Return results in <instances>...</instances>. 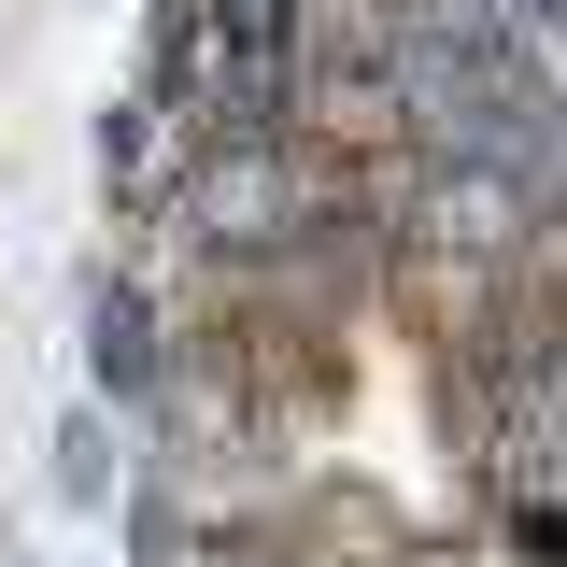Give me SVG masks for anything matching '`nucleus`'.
<instances>
[{"mask_svg":"<svg viewBox=\"0 0 567 567\" xmlns=\"http://www.w3.org/2000/svg\"><path fill=\"white\" fill-rule=\"evenodd\" d=\"M156 71L199 100V128H213V142L298 128V43H241V29H213L199 0H156Z\"/></svg>","mask_w":567,"mask_h":567,"instance_id":"nucleus-1","label":"nucleus"},{"mask_svg":"<svg viewBox=\"0 0 567 567\" xmlns=\"http://www.w3.org/2000/svg\"><path fill=\"white\" fill-rule=\"evenodd\" d=\"M213 156V128H199V100L171 85V71L142 58V85H128V114L100 128V171H114V213H171L185 199V171Z\"/></svg>","mask_w":567,"mask_h":567,"instance_id":"nucleus-2","label":"nucleus"},{"mask_svg":"<svg viewBox=\"0 0 567 567\" xmlns=\"http://www.w3.org/2000/svg\"><path fill=\"white\" fill-rule=\"evenodd\" d=\"M156 369H171V312H156V284H142V270H114L100 298H85V383H100L114 412H142Z\"/></svg>","mask_w":567,"mask_h":567,"instance_id":"nucleus-3","label":"nucleus"},{"mask_svg":"<svg viewBox=\"0 0 567 567\" xmlns=\"http://www.w3.org/2000/svg\"><path fill=\"white\" fill-rule=\"evenodd\" d=\"M58 496H71V511H114V425H100V412L58 425Z\"/></svg>","mask_w":567,"mask_h":567,"instance_id":"nucleus-4","label":"nucleus"}]
</instances>
